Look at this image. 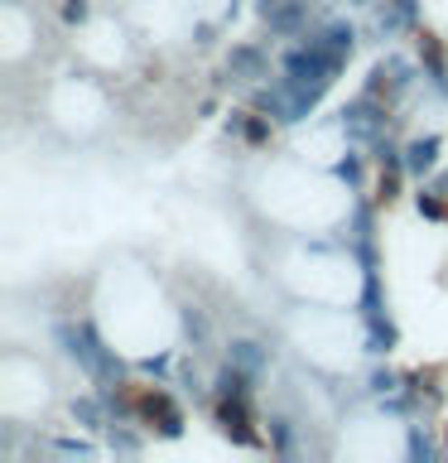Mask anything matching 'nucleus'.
Masks as SVG:
<instances>
[{
  "label": "nucleus",
  "mask_w": 448,
  "mask_h": 463,
  "mask_svg": "<svg viewBox=\"0 0 448 463\" xmlns=\"http://www.w3.org/2000/svg\"><path fill=\"white\" fill-rule=\"evenodd\" d=\"M130 415H135V425H145L154 439H183V430H188V401L179 396L173 382L135 386L130 391Z\"/></svg>",
  "instance_id": "nucleus-1"
},
{
  "label": "nucleus",
  "mask_w": 448,
  "mask_h": 463,
  "mask_svg": "<svg viewBox=\"0 0 448 463\" xmlns=\"http://www.w3.org/2000/svg\"><path fill=\"white\" fill-rule=\"evenodd\" d=\"M338 126H342L347 145H367V150H371V140L390 130V101L361 87L357 97H347L338 107Z\"/></svg>",
  "instance_id": "nucleus-2"
},
{
  "label": "nucleus",
  "mask_w": 448,
  "mask_h": 463,
  "mask_svg": "<svg viewBox=\"0 0 448 463\" xmlns=\"http://www.w3.org/2000/svg\"><path fill=\"white\" fill-rule=\"evenodd\" d=\"M212 425L222 439L241 444V449H270L256 420V396H212Z\"/></svg>",
  "instance_id": "nucleus-3"
},
{
  "label": "nucleus",
  "mask_w": 448,
  "mask_h": 463,
  "mask_svg": "<svg viewBox=\"0 0 448 463\" xmlns=\"http://www.w3.org/2000/svg\"><path fill=\"white\" fill-rule=\"evenodd\" d=\"M270 43L266 39H231L222 53V78H231L237 87H256L270 78Z\"/></svg>",
  "instance_id": "nucleus-4"
},
{
  "label": "nucleus",
  "mask_w": 448,
  "mask_h": 463,
  "mask_svg": "<svg viewBox=\"0 0 448 463\" xmlns=\"http://www.w3.org/2000/svg\"><path fill=\"white\" fill-rule=\"evenodd\" d=\"M371 10H376V14H371V29H367V34L381 39V43H390V39H400V34H410V29H419V0H376Z\"/></svg>",
  "instance_id": "nucleus-5"
},
{
  "label": "nucleus",
  "mask_w": 448,
  "mask_h": 463,
  "mask_svg": "<svg viewBox=\"0 0 448 463\" xmlns=\"http://www.w3.org/2000/svg\"><path fill=\"white\" fill-rule=\"evenodd\" d=\"M439 165H443V136L439 130H419V136L405 140V174H410V184L434 179Z\"/></svg>",
  "instance_id": "nucleus-6"
},
{
  "label": "nucleus",
  "mask_w": 448,
  "mask_h": 463,
  "mask_svg": "<svg viewBox=\"0 0 448 463\" xmlns=\"http://www.w3.org/2000/svg\"><path fill=\"white\" fill-rule=\"evenodd\" d=\"M415 58H419V72H425V87L439 101H448V49L439 34H415Z\"/></svg>",
  "instance_id": "nucleus-7"
},
{
  "label": "nucleus",
  "mask_w": 448,
  "mask_h": 463,
  "mask_svg": "<svg viewBox=\"0 0 448 463\" xmlns=\"http://www.w3.org/2000/svg\"><path fill=\"white\" fill-rule=\"evenodd\" d=\"M361 347H367L371 357H390L400 347V328H396V318H390V309L361 314Z\"/></svg>",
  "instance_id": "nucleus-8"
},
{
  "label": "nucleus",
  "mask_w": 448,
  "mask_h": 463,
  "mask_svg": "<svg viewBox=\"0 0 448 463\" xmlns=\"http://www.w3.org/2000/svg\"><path fill=\"white\" fill-rule=\"evenodd\" d=\"M68 415H72V425H78V430H92V434H107V430H111L107 396H101L97 386L82 391V396H72V401H68Z\"/></svg>",
  "instance_id": "nucleus-9"
},
{
  "label": "nucleus",
  "mask_w": 448,
  "mask_h": 463,
  "mask_svg": "<svg viewBox=\"0 0 448 463\" xmlns=\"http://www.w3.org/2000/svg\"><path fill=\"white\" fill-rule=\"evenodd\" d=\"M367 145H347V150H338V159H332V179L338 184H347V194H367V169H376L371 165V155H361Z\"/></svg>",
  "instance_id": "nucleus-10"
},
{
  "label": "nucleus",
  "mask_w": 448,
  "mask_h": 463,
  "mask_svg": "<svg viewBox=\"0 0 448 463\" xmlns=\"http://www.w3.org/2000/svg\"><path fill=\"white\" fill-rule=\"evenodd\" d=\"M227 362H237V367L251 372V376H266V367H270V347L256 343V338H231V343H227Z\"/></svg>",
  "instance_id": "nucleus-11"
},
{
  "label": "nucleus",
  "mask_w": 448,
  "mask_h": 463,
  "mask_svg": "<svg viewBox=\"0 0 448 463\" xmlns=\"http://www.w3.org/2000/svg\"><path fill=\"white\" fill-rule=\"evenodd\" d=\"M448 444L434 439V425H425V420H410L405 425V458H443Z\"/></svg>",
  "instance_id": "nucleus-12"
},
{
  "label": "nucleus",
  "mask_w": 448,
  "mask_h": 463,
  "mask_svg": "<svg viewBox=\"0 0 448 463\" xmlns=\"http://www.w3.org/2000/svg\"><path fill=\"white\" fill-rule=\"evenodd\" d=\"M294 434H299V425H294V420H289L285 411H270V415H266V439H270V454L294 458V454H299Z\"/></svg>",
  "instance_id": "nucleus-13"
},
{
  "label": "nucleus",
  "mask_w": 448,
  "mask_h": 463,
  "mask_svg": "<svg viewBox=\"0 0 448 463\" xmlns=\"http://www.w3.org/2000/svg\"><path fill=\"white\" fill-rule=\"evenodd\" d=\"M135 376H145V382H173V376H179V353H173V347H159L154 357H140Z\"/></svg>",
  "instance_id": "nucleus-14"
},
{
  "label": "nucleus",
  "mask_w": 448,
  "mask_h": 463,
  "mask_svg": "<svg viewBox=\"0 0 448 463\" xmlns=\"http://www.w3.org/2000/svg\"><path fill=\"white\" fill-rule=\"evenodd\" d=\"M400 386H405V372H396V367H371L367 382H361L367 401H386V396H396Z\"/></svg>",
  "instance_id": "nucleus-15"
},
{
  "label": "nucleus",
  "mask_w": 448,
  "mask_h": 463,
  "mask_svg": "<svg viewBox=\"0 0 448 463\" xmlns=\"http://www.w3.org/2000/svg\"><path fill=\"white\" fill-rule=\"evenodd\" d=\"M58 458H97L101 454V444H92V439H82V434H58V439L49 444Z\"/></svg>",
  "instance_id": "nucleus-16"
},
{
  "label": "nucleus",
  "mask_w": 448,
  "mask_h": 463,
  "mask_svg": "<svg viewBox=\"0 0 448 463\" xmlns=\"http://www.w3.org/2000/svg\"><path fill=\"white\" fill-rule=\"evenodd\" d=\"M58 20H63V29L92 24V0H58Z\"/></svg>",
  "instance_id": "nucleus-17"
},
{
  "label": "nucleus",
  "mask_w": 448,
  "mask_h": 463,
  "mask_svg": "<svg viewBox=\"0 0 448 463\" xmlns=\"http://www.w3.org/2000/svg\"><path fill=\"white\" fill-rule=\"evenodd\" d=\"M217 34H222V24H212V20L193 24V49H212V43H217Z\"/></svg>",
  "instance_id": "nucleus-18"
}]
</instances>
